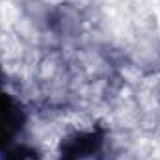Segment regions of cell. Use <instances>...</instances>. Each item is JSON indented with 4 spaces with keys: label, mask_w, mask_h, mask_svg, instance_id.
Masks as SVG:
<instances>
[{
    "label": "cell",
    "mask_w": 160,
    "mask_h": 160,
    "mask_svg": "<svg viewBox=\"0 0 160 160\" xmlns=\"http://www.w3.org/2000/svg\"><path fill=\"white\" fill-rule=\"evenodd\" d=\"M13 108L8 99H0V138H6L13 128Z\"/></svg>",
    "instance_id": "obj_1"
},
{
    "label": "cell",
    "mask_w": 160,
    "mask_h": 160,
    "mask_svg": "<svg viewBox=\"0 0 160 160\" xmlns=\"http://www.w3.org/2000/svg\"><path fill=\"white\" fill-rule=\"evenodd\" d=\"M11 160H36L34 157V153H24V151H17L15 155H13V158Z\"/></svg>",
    "instance_id": "obj_2"
}]
</instances>
